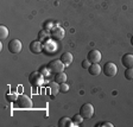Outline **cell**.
Instances as JSON below:
<instances>
[{"label":"cell","mask_w":133,"mask_h":127,"mask_svg":"<svg viewBox=\"0 0 133 127\" xmlns=\"http://www.w3.org/2000/svg\"><path fill=\"white\" fill-rule=\"evenodd\" d=\"M59 59L63 62V64L65 66H69L70 64L72 63V59H74V57H72L71 52H64V54H62V56H61V58H59Z\"/></svg>","instance_id":"12"},{"label":"cell","mask_w":133,"mask_h":127,"mask_svg":"<svg viewBox=\"0 0 133 127\" xmlns=\"http://www.w3.org/2000/svg\"><path fill=\"white\" fill-rule=\"evenodd\" d=\"M38 71L41 72V74L43 75L44 77H48V76L50 75V72H51V71H50V69L48 68V66H43V68H41V69L38 70Z\"/></svg>","instance_id":"21"},{"label":"cell","mask_w":133,"mask_h":127,"mask_svg":"<svg viewBox=\"0 0 133 127\" xmlns=\"http://www.w3.org/2000/svg\"><path fill=\"white\" fill-rule=\"evenodd\" d=\"M7 36H8V29L6 28L5 25H0V38L6 39Z\"/></svg>","instance_id":"17"},{"label":"cell","mask_w":133,"mask_h":127,"mask_svg":"<svg viewBox=\"0 0 133 127\" xmlns=\"http://www.w3.org/2000/svg\"><path fill=\"white\" fill-rule=\"evenodd\" d=\"M14 103L17 105L18 108H23V109H29V108L32 107V101H31V99L25 94L18 95V99L16 100Z\"/></svg>","instance_id":"1"},{"label":"cell","mask_w":133,"mask_h":127,"mask_svg":"<svg viewBox=\"0 0 133 127\" xmlns=\"http://www.w3.org/2000/svg\"><path fill=\"white\" fill-rule=\"evenodd\" d=\"M23 44L19 39H12L10 43H8V50L11 54H19L22 51Z\"/></svg>","instance_id":"7"},{"label":"cell","mask_w":133,"mask_h":127,"mask_svg":"<svg viewBox=\"0 0 133 127\" xmlns=\"http://www.w3.org/2000/svg\"><path fill=\"white\" fill-rule=\"evenodd\" d=\"M131 45H132V46H133V37H132V38H131Z\"/></svg>","instance_id":"25"},{"label":"cell","mask_w":133,"mask_h":127,"mask_svg":"<svg viewBox=\"0 0 133 127\" xmlns=\"http://www.w3.org/2000/svg\"><path fill=\"white\" fill-rule=\"evenodd\" d=\"M68 90H69V86H68L65 82L59 84V91H61V93H66Z\"/></svg>","instance_id":"22"},{"label":"cell","mask_w":133,"mask_h":127,"mask_svg":"<svg viewBox=\"0 0 133 127\" xmlns=\"http://www.w3.org/2000/svg\"><path fill=\"white\" fill-rule=\"evenodd\" d=\"M58 126L59 127H70V126H77V125L75 124V122H71V120L69 118H61V119L58 120Z\"/></svg>","instance_id":"13"},{"label":"cell","mask_w":133,"mask_h":127,"mask_svg":"<svg viewBox=\"0 0 133 127\" xmlns=\"http://www.w3.org/2000/svg\"><path fill=\"white\" fill-rule=\"evenodd\" d=\"M64 36H65V31L61 26H54L50 30V37L55 39V41H61V39L64 38Z\"/></svg>","instance_id":"6"},{"label":"cell","mask_w":133,"mask_h":127,"mask_svg":"<svg viewBox=\"0 0 133 127\" xmlns=\"http://www.w3.org/2000/svg\"><path fill=\"white\" fill-rule=\"evenodd\" d=\"M49 88H50V93H51V96H55L56 94H57L58 91H59V83L57 82H50L49 83Z\"/></svg>","instance_id":"14"},{"label":"cell","mask_w":133,"mask_h":127,"mask_svg":"<svg viewBox=\"0 0 133 127\" xmlns=\"http://www.w3.org/2000/svg\"><path fill=\"white\" fill-rule=\"evenodd\" d=\"M82 121H83V116L81 115L80 113H78V114H75V115L72 116V122H75L76 125L82 124Z\"/></svg>","instance_id":"20"},{"label":"cell","mask_w":133,"mask_h":127,"mask_svg":"<svg viewBox=\"0 0 133 127\" xmlns=\"http://www.w3.org/2000/svg\"><path fill=\"white\" fill-rule=\"evenodd\" d=\"M48 68L50 69V71L52 74H58V72H62L65 68V65L63 64V62L61 59H54L48 64Z\"/></svg>","instance_id":"3"},{"label":"cell","mask_w":133,"mask_h":127,"mask_svg":"<svg viewBox=\"0 0 133 127\" xmlns=\"http://www.w3.org/2000/svg\"><path fill=\"white\" fill-rule=\"evenodd\" d=\"M101 66L99 65V63H91L90 66L88 68V72L91 76H99L101 74Z\"/></svg>","instance_id":"11"},{"label":"cell","mask_w":133,"mask_h":127,"mask_svg":"<svg viewBox=\"0 0 133 127\" xmlns=\"http://www.w3.org/2000/svg\"><path fill=\"white\" fill-rule=\"evenodd\" d=\"M18 99V95L16 93H8L6 95V100H7L8 102H16V100Z\"/></svg>","instance_id":"19"},{"label":"cell","mask_w":133,"mask_h":127,"mask_svg":"<svg viewBox=\"0 0 133 127\" xmlns=\"http://www.w3.org/2000/svg\"><path fill=\"white\" fill-rule=\"evenodd\" d=\"M49 36H50V33H49V31L48 30H42V31H39V33H38V38H39V41H48V38H49Z\"/></svg>","instance_id":"16"},{"label":"cell","mask_w":133,"mask_h":127,"mask_svg":"<svg viewBox=\"0 0 133 127\" xmlns=\"http://www.w3.org/2000/svg\"><path fill=\"white\" fill-rule=\"evenodd\" d=\"M90 64L91 63L88 61V59H83V61H82V68H83V69H88L89 66H90Z\"/></svg>","instance_id":"23"},{"label":"cell","mask_w":133,"mask_h":127,"mask_svg":"<svg viewBox=\"0 0 133 127\" xmlns=\"http://www.w3.org/2000/svg\"><path fill=\"white\" fill-rule=\"evenodd\" d=\"M102 71L105 74V76H107V77H114L116 75V72H118V68H116V65L114 63L108 62V63H106L103 65Z\"/></svg>","instance_id":"5"},{"label":"cell","mask_w":133,"mask_h":127,"mask_svg":"<svg viewBox=\"0 0 133 127\" xmlns=\"http://www.w3.org/2000/svg\"><path fill=\"white\" fill-rule=\"evenodd\" d=\"M121 63L125 68H133V55L126 54L121 57Z\"/></svg>","instance_id":"10"},{"label":"cell","mask_w":133,"mask_h":127,"mask_svg":"<svg viewBox=\"0 0 133 127\" xmlns=\"http://www.w3.org/2000/svg\"><path fill=\"white\" fill-rule=\"evenodd\" d=\"M44 78L45 77L39 71H33V72H31L30 76H29V82H30V84L33 87H39V86H43Z\"/></svg>","instance_id":"2"},{"label":"cell","mask_w":133,"mask_h":127,"mask_svg":"<svg viewBox=\"0 0 133 127\" xmlns=\"http://www.w3.org/2000/svg\"><path fill=\"white\" fill-rule=\"evenodd\" d=\"M66 78H68V76H66V74L64 71L62 72H58V74H55V82L57 83H64L66 81Z\"/></svg>","instance_id":"15"},{"label":"cell","mask_w":133,"mask_h":127,"mask_svg":"<svg viewBox=\"0 0 133 127\" xmlns=\"http://www.w3.org/2000/svg\"><path fill=\"white\" fill-rule=\"evenodd\" d=\"M101 58H102L101 57V52L96 49L90 50L88 52V55H87V59H88L90 63H99V62L101 61Z\"/></svg>","instance_id":"8"},{"label":"cell","mask_w":133,"mask_h":127,"mask_svg":"<svg viewBox=\"0 0 133 127\" xmlns=\"http://www.w3.org/2000/svg\"><path fill=\"white\" fill-rule=\"evenodd\" d=\"M100 127H113V124H111V122H102V124L99 125Z\"/></svg>","instance_id":"24"},{"label":"cell","mask_w":133,"mask_h":127,"mask_svg":"<svg viewBox=\"0 0 133 127\" xmlns=\"http://www.w3.org/2000/svg\"><path fill=\"white\" fill-rule=\"evenodd\" d=\"M125 78L128 81H133V68H126L125 71Z\"/></svg>","instance_id":"18"},{"label":"cell","mask_w":133,"mask_h":127,"mask_svg":"<svg viewBox=\"0 0 133 127\" xmlns=\"http://www.w3.org/2000/svg\"><path fill=\"white\" fill-rule=\"evenodd\" d=\"M29 49H30V51L32 54H41L42 51H43V44H42L41 41H33L30 43V45H29Z\"/></svg>","instance_id":"9"},{"label":"cell","mask_w":133,"mask_h":127,"mask_svg":"<svg viewBox=\"0 0 133 127\" xmlns=\"http://www.w3.org/2000/svg\"><path fill=\"white\" fill-rule=\"evenodd\" d=\"M80 114L83 116V119H90L94 115V107L90 103H84L80 108Z\"/></svg>","instance_id":"4"}]
</instances>
